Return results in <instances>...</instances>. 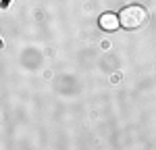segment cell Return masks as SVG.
Returning <instances> with one entry per match:
<instances>
[{
	"instance_id": "6da1fadb",
	"label": "cell",
	"mask_w": 156,
	"mask_h": 150,
	"mask_svg": "<svg viewBox=\"0 0 156 150\" xmlns=\"http://www.w3.org/2000/svg\"><path fill=\"white\" fill-rule=\"evenodd\" d=\"M119 23L125 29H140V27H144L148 23V11L144 6H137V4L125 6L119 12Z\"/></svg>"
},
{
	"instance_id": "7a4b0ae2",
	"label": "cell",
	"mask_w": 156,
	"mask_h": 150,
	"mask_svg": "<svg viewBox=\"0 0 156 150\" xmlns=\"http://www.w3.org/2000/svg\"><path fill=\"white\" fill-rule=\"evenodd\" d=\"M119 17L115 15V12H104L102 17H100V27L104 29V31H115V29H119Z\"/></svg>"
}]
</instances>
